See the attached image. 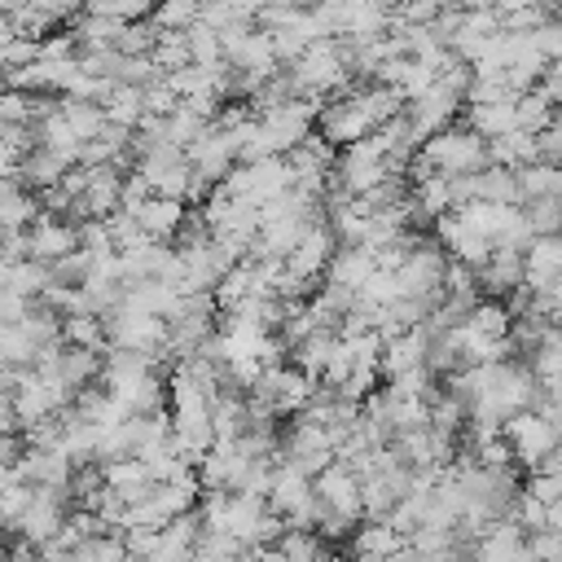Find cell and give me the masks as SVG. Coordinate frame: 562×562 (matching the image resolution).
<instances>
[{
  "label": "cell",
  "instance_id": "1",
  "mask_svg": "<svg viewBox=\"0 0 562 562\" xmlns=\"http://www.w3.org/2000/svg\"><path fill=\"white\" fill-rule=\"evenodd\" d=\"M417 159L439 176H462V172H479L488 163V150H484V137L475 128L448 124V128L430 133L426 141H417Z\"/></svg>",
  "mask_w": 562,
  "mask_h": 562
},
{
  "label": "cell",
  "instance_id": "2",
  "mask_svg": "<svg viewBox=\"0 0 562 562\" xmlns=\"http://www.w3.org/2000/svg\"><path fill=\"white\" fill-rule=\"evenodd\" d=\"M501 435H505L510 453H514V462H519L523 471H527L536 458H545L549 448H558V426L545 422L536 409H514V413H505V417H501Z\"/></svg>",
  "mask_w": 562,
  "mask_h": 562
},
{
  "label": "cell",
  "instance_id": "3",
  "mask_svg": "<svg viewBox=\"0 0 562 562\" xmlns=\"http://www.w3.org/2000/svg\"><path fill=\"white\" fill-rule=\"evenodd\" d=\"M312 492H316V501H321L325 510L361 523V479H357L344 462H329L325 471H316V475H312Z\"/></svg>",
  "mask_w": 562,
  "mask_h": 562
},
{
  "label": "cell",
  "instance_id": "4",
  "mask_svg": "<svg viewBox=\"0 0 562 562\" xmlns=\"http://www.w3.org/2000/svg\"><path fill=\"white\" fill-rule=\"evenodd\" d=\"M334 247H339V238L329 234V224H325V220H316V215H312V220L303 224L299 242H295L282 260H286V268H290V273H299V277H316V282H321V273H325V264H329Z\"/></svg>",
  "mask_w": 562,
  "mask_h": 562
},
{
  "label": "cell",
  "instance_id": "5",
  "mask_svg": "<svg viewBox=\"0 0 562 562\" xmlns=\"http://www.w3.org/2000/svg\"><path fill=\"white\" fill-rule=\"evenodd\" d=\"M475 558L484 562H532L527 558V532L514 519H488L475 536Z\"/></svg>",
  "mask_w": 562,
  "mask_h": 562
},
{
  "label": "cell",
  "instance_id": "6",
  "mask_svg": "<svg viewBox=\"0 0 562 562\" xmlns=\"http://www.w3.org/2000/svg\"><path fill=\"white\" fill-rule=\"evenodd\" d=\"M189 215V202L185 198H167V193H146L137 207H133V220L154 238V242H172L180 220Z\"/></svg>",
  "mask_w": 562,
  "mask_h": 562
},
{
  "label": "cell",
  "instance_id": "7",
  "mask_svg": "<svg viewBox=\"0 0 562 562\" xmlns=\"http://www.w3.org/2000/svg\"><path fill=\"white\" fill-rule=\"evenodd\" d=\"M71 247H79V238H75V224L71 220H62V215H36L32 224H27V255L32 260H45V264H53L58 255H66Z\"/></svg>",
  "mask_w": 562,
  "mask_h": 562
},
{
  "label": "cell",
  "instance_id": "8",
  "mask_svg": "<svg viewBox=\"0 0 562 562\" xmlns=\"http://www.w3.org/2000/svg\"><path fill=\"white\" fill-rule=\"evenodd\" d=\"M562 277V238L558 234H532L523 242V282H545Z\"/></svg>",
  "mask_w": 562,
  "mask_h": 562
},
{
  "label": "cell",
  "instance_id": "9",
  "mask_svg": "<svg viewBox=\"0 0 562 562\" xmlns=\"http://www.w3.org/2000/svg\"><path fill=\"white\" fill-rule=\"evenodd\" d=\"M334 339H339L334 329H312V334H303L299 344H290L286 357H290V365H295L299 374H308L312 383H321V370H325V361H329Z\"/></svg>",
  "mask_w": 562,
  "mask_h": 562
},
{
  "label": "cell",
  "instance_id": "10",
  "mask_svg": "<svg viewBox=\"0 0 562 562\" xmlns=\"http://www.w3.org/2000/svg\"><path fill=\"white\" fill-rule=\"evenodd\" d=\"M400 532L387 523V519H365V527H357L352 536H348V549L357 553V558H391L396 549H400Z\"/></svg>",
  "mask_w": 562,
  "mask_h": 562
},
{
  "label": "cell",
  "instance_id": "11",
  "mask_svg": "<svg viewBox=\"0 0 562 562\" xmlns=\"http://www.w3.org/2000/svg\"><path fill=\"white\" fill-rule=\"evenodd\" d=\"M514 180H519V198H558L562 193V167L558 163H545V159H532V163H519L514 167Z\"/></svg>",
  "mask_w": 562,
  "mask_h": 562
},
{
  "label": "cell",
  "instance_id": "12",
  "mask_svg": "<svg viewBox=\"0 0 562 562\" xmlns=\"http://www.w3.org/2000/svg\"><path fill=\"white\" fill-rule=\"evenodd\" d=\"M466 128H475L484 141L519 128L514 124V97L510 101H466Z\"/></svg>",
  "mask_w": 562,
  "mask_h": 562
},
{
  "label": "cell",
  "instance_id": "13",
  "mask_svg": "<svg viewBox=\"0 0 562 562\" xmlns=\"http://www.w3.org/2000/svg\"><path fill=\"white\" fill-rule=\"evenodd\" d=\"M101 110H105V124H120V128H137L141 124V88L137 84H110V92H105V101H101Z\"/></svg>",
  "mask_w": 562,
  "mask_h": 562
},
{
  "label": "cell",
  "instance_id": "14",
  "mask_svg": "<svg viewBox=\"0 0 562 562\" xmlns=\"http://www.w3.org/2000/svg\"><path fill=\"white\" fill-rule=\"evenodd\" d=\"M58 334H62V344H71V348H92V352L105 348V325H101L97 312H66V316H58Z\"/></svg>",
  "mask_w": 562,
  "mask_h": 562
},
{
  "label": "cell",
  "instance_id": "15",
  "mask_svg": "<svg viewBox=\"0 0 562 562\" xmlns=\"http://www.w3.org/2000/svg\"><path fill=\"white\" fill-rule=\"evenodd\" d=\"M58 115L66 120V128H71L79 141L97 137V133H101V124H105L101 101H88V97H62V101H58Z\"/></svg>",
  "mask_w": 562,
  "mask_h": 562
},
{
  "label": "cell",
  "instance_id": "16",
  "mask_svg": "<svg viewBox=\"0 0 562 562\" xmlns=\"http://www.w3.org/2000/svg\"><path fill=\"white\" fill-rule=\"evenodd\" d=\"M475 180V198H488V202H523L519 198V180H514V167H497V163H484L479 172H471Z\"/></svg>",
  "mask_w": 562,
  "mask_h": 562
},
{
  "label": "cell",
  "instance_id": "17",
  "mask_svg": "<svg viewBox=\"0 0 562 562\" xmlns=\"http://www.w3.org/2000/svg\"><path fill=\"white\" fill-rule=\"evenodd\" d=\"M58 374L66 378L71 391H79L84 383H97V374H101V352L62 344V352H58Z\"/></svg>",
  "mask_w": 562,
  "mask_h": 562
},
{
  "label": "cell",
  "instance_id": "18",
  "mask_svg": "<svg viewBox=\"0 0 562 562\" xmlns=\"http://www.w3.org/2000/svg\"><path fill=\"white\" fill-rule=\"evenodd\" d=\"M514 124L527 128V133H536V128H545V124H558V105L545 101L536 88H527V92L514 97Z\"/></svg>",
  "mask_w": 562,
  "mask_h": 562
},
{
  "label": "cell",
  "instance_id": "19",
  "mask_svg": "<svg viewBox=\"0 0 562 562\" xmlns=\"http://www.w3.org/2000/svg\"><path fill=\"white\" fill-rule=\"evenodd\" d=\"M53 277H49V264L45 260H18V264H10V277H5V290H18V295H27V299H40V290L49 286Z\"/></svg>",
  "mask_w": 562,
  "mask_h": 562
},
{
  "label": "cell",
  "instance_id": "20",
  "mask_svg": "<svg viewBox=\"0 0 562 562\" xmlns=\"http://www.w3.org/2000/svg\"><path fill=\"white\" fill-rule=\"evenodd\" d=\"M466 321L479 329V334H492V339H505V334H510V312H505V303L501 299H488V295H479L475 299V308L466 312Z\"/></svg>",
  "mask_w": 562,
  "mask_h": 562
},
{
  "label": "cell",
  "instance_id": "21",
  "mask_svg": "<svg viewBox=\"0 0 562 562\" xmlns=\"http://www.w3.org/2000/svg\"><path fill=\"white\" fill-rule=\"evenodd\" d=\"M150 62L159 71H176L189 62V45H185V32H167V27H154V45H150Z\"/></svg>",
  "mask_w": 562,
  "mask_h": 562
},
{
  "label": "cell",
  "instance_id": "22",
  "mask_svg": "<svg viewBox=\"0 0 562 562\" xmlns=\"http://www.w3.org/2000/svg\"><path fill=\"white\" fill-rule=\"evenodd\" d=\"M532 234H558L562 229V202L558 198H527L519 202Z\"/></svg>",
  "mask_w": 562,
  "mask_h": 562
},
{
  "label": "cell",
  "instance_id": "23",
  "mask_svg": "<svg viewBox=\"0 0 562 562\" xmlns=\"http://www.w3.org/2000/svg\"><path fill=\"white\" fill-rule=\"evenodd\" d=\"M150 23L167 32H185L189 23H198V0H154Z\"/></svg>",
  "mask_w": 562,
  "mask_h": 562
},
{
  "label": "cell",
  "instance_id": "24",
  "mask_svg": "<svg viewBox=\"0 0 562 562\" xmlns=\"http://www.w3.org/2000/svg\"><path fill=\"white\" fill-rule=\"evenodd\" d=\"M185 45H189V62H198V66H215V62H224V53H220V36H215L207 23H189V27H185Z\"/></svg>",
  "mask_w": 562,
  "mask_h": 562
},
{
  "label": "cell",
  "instance_id": "25",
  "mask_svg": "<svg viewBox=\"0 0 562 562\" xmlns=\"http://www.w3.org/2000/svg\"><path fill=\"white\" fill-rule=\"evenodd\" d=\"M242 553H247V545H242L238 536H229V532L202 527V532L193 536V558H242Z\"/></svg>",
  "mask_w": 562,
  "mask_h": 562
},
{
  "label": "cell",
  "instance_id": "26",
  "mask_svg": "<svg viewBox=\"0 0 562 562\" xmlns=\"http://www.w3.org/2000/svg\"><path fill=\"white\" fill-rule=\"evenodd\" d=\"M84 10L110 14V18H120V23H141V18H150L154 0H84Z\"/></svg>",
  "mask_w": 562,
  "mask_h": 562
},
{
  "label": "cell",
  "instance_id": "27",
  "mask_svg": "<svg viewBox=\"0 0 562 562\" xmlns=\"http://www.w3.org/2000/svg\"><path fill=\"white\" fill-rule=\"evenodd\" d=\"M527 558L532 562H562V532L558 527L527 532Z\"/></svg>",
  "mask_w": 562,
  "mask_h": 562
},
{
  "label": "cell",
  "instance_id": "28",
  "mask_svg": "<svg viewBox=\"0 0 562 562\" xmlns=\"http://www.w3.org/2000/svg\"><path fill=\"white\" fill-rule=\"evenodd\" d=\"M527 36H532V45H536V53H540L545 62H558V53H562V27H558V18H545V23L532 27Z\"/></svg>",
  "mask_w": 562,
  "mask_h": 562
},
{
  "label": "cell",
  "instance_id": "29",
  "mask_svg": "<svg viewBox=\"0 0 562 562\" xmlns=\"http://www.w3.org/2000/svg\"><path fill=\"white\" fill-rule=\"evenodd\" d=\"M545 18H553V10H545V5H523V10L501 14V32H532V27H540Z\"/></svg>",
  "mask_w": 562,
  "mask_h": 562
},
{
  "label": "cell",
  "instance_id": "30",
  "mask_svg": "<svg viewBox=\"0 0 562 562\" xmlns=\"http://www.w3.org/2000/svg\"><path fill=\"white\" fill-rule=\"evenodd\" d=\"M523 488L532 497H540V501H562V475H553V471H527Z\"/></svg>",
  "mask_w": 562,
  "mask_h": 562
},
{
  "label": "cell",
  "instance_id": "31",
  "mask_svg": "<svg viewBox=\"0 0 562 562\" xmlns=\"http://www.w3.org/2000/svg\"><path fill=\"white\" fill-rule=\"evenodd\" d=\"M532 137H536V159H545V163H558L562 159V128L558 124H545Z\"/></svg>",
  "mask_w": 562,
  "mask_h": 562
},
{
  "label": "cell",
  "instance_id": "32",
  "mask_svg": "<svg viewBox=\"0 0 562 562\" xmlns=\"http://www.w3.org/2000/svg\"><path fill=\"white\" fill-rule=\"evenodd\" d=\"M79 45H75V32H53V36H40V58H75Z\"/></svg>",
  "mask_w": 562,
  "mask_h": 562
},
{
  "label": "cell",
  "instance_id": "33",
  "mask_svg": "<svg viewBox=\"0 0 562 562\" xmlns=\"http://www.w3.org/2000/svg\"><path fill=\"white\" fill-rule=\"evenodd\" d=\"M32 312V299L18 290H0V321H23Z\"/></svg>",
  "mask_w": 562,
  "mask_h": 562
},
{
  "label": "cell",
  "instance_id": "34",
  "mask_svg": "<svg viewBox=\"0 0 562 562\" xmlns=\"http://www.w3.org/2000/svg\"><path fill=\"white\" fill-rule=\"evenodd\" d=\"M14 536H18V532H14ZM10 558H36V545H32L27 536H18V540L10 545Z\"/></svg>",
  "mask_w": 562,
  "mask_h": 562
},
{
  "label": "cell",
  "instance_id": "35",
  "mask_svg": "<svg viewBox=\"0 0 562 562\" xmlns=\"http://www.w3.org/2000/svg\"><path fill=\"white\" fill-rule=\"evenodd\" d=\"M10 36H14V27H10V18H5V14H0V45H5Z\"/></svg>",
  "mask_w": 562,
  "mask_h": 562
},
{
  "label": "cell",
  "instance_id": "36",
  "mask_svg": "<svg viewBox=\"0 0 562 562\" xmlns=\"http://www.w3.org/2000/svg\"><path fill=\"white\" fill-rule=\"evenodd\" d=\"M10 5H14V0H0V14H10Z\"/></svg>",
  "mask_w": 562,
  "mask_h": 562
}]
</instances>
